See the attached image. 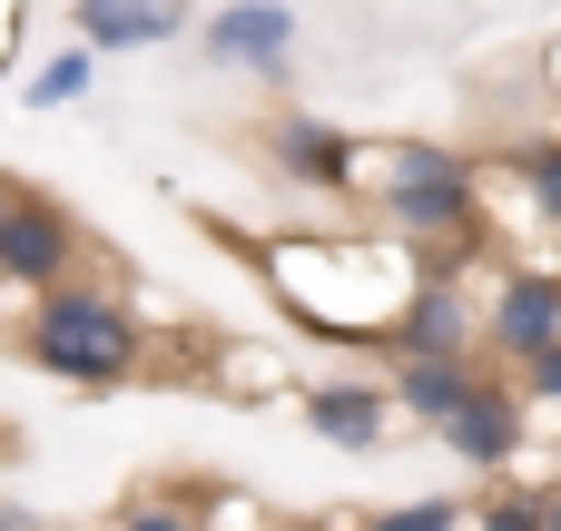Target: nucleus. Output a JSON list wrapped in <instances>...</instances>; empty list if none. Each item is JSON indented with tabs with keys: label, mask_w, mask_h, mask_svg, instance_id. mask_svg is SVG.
<instances>
[{
	"label": "nucleus",
	"mask_w": 561,
	"mask_h": 531,
	"mask_svg": "<svg viewBox=\"0 0 561 531\" xmlns=\"http://www.w3.org/2000/svg\"><path fill=\"white\" fill-rule=\"evenodd\" d=\"M256 276H266V296L316 335V345H385V325H394V305L414 296V276H424V256L394 236V227H375V236H266L256 246Z\"/></svg>",
	"instance_id": "1"
},
{
	"label": "nucleus",
	"mask_w": 561,
	"mask_h": 531,
	"mask_svg": "<svg viewBox=\"0 0 561 531\" xmlns=\"http://www.w3.org/2000/svg\"><path fill=\"white\" fill-rule=\"evenodd\" d=\"M355 197L375 207V227H394L414 256H434V246L483 236L493 168H483V158H463V148H434V138H394V148H365Z\"/></svg>",
	"instance_id": "2"
},
{
	"label": "nucleus",
	"mask_w": 561,
	"mask_h": 531,
	"mask_svg": "<svg viewBox=\"0 0 561 531\" xmlns=\"http://www.w3.org/2000/svg\"><path fill=\"white\" fill-rule=\"evenodd\" d=\"M20 355H30L49 384H69V394H108V384H128V374L148 365V315L128 305V286H89V276H69V286L30 296V315H20Z\"/></svg>",
	"instance_id": "3"
},
{
	"label": "nucleus",
	"mask_w": 561,
	"mask_h": 531,
	"mask_svg": "<svg viewBox=\"0 0 561 531\" xmlns=\"http://www.w3.org/2000/svg\"><path fill=\"white\" fill-rule=\"evenodd\" d=\"M79 266H89V227H79L59 197L20 187V207L0 217V296H49V286H69Z\"/></svg>",
	"instance_id": "4"
},
{
	"label": "nucleus",
	"mask_w": 561,
	"mask_h": 531,
	"mask_svg": "<svg viewBox=\"0 0 561 531\" xmlns=\"http://www.w3.org/2000/svg\"><path fill=\"white\" fill-rule=\"evenodd\" d=\"M533 394H523V374H483L473 384V404L444 424V443H454V463L473 473V483H493V473H523L533 463Z\"/></svg>",
	"instance_id": "5"
},
{
	"label": "nucleus",
	"mask_w": 561,
	"mask_h": 531,
	"mask_svg": "<svg viewBox=\"0 0 561 531\" xmlns=\"http://www.w3.org/2000/svg\"><path fill=\"white\" fill-rule=\"evenodd\" d=\"M197 49H207L217 69L256 79V89H286V79H296V10H286V0H217V10L197 20Z\"/></svg>",
	"instance_id": "6"
},
{
	"label": "nucleus",
	"mask_w": 561,
	"mask_h": 531,
	"mask_svg": "<svg viewBox=\"0 0 561 531\" xmlns=\"http://www.w3.org/2000/svg\"><path fill=\"white\" fill-rule=\"evenodd\" d=\"M542 345H561V266H513L483 296V355L523 374Z\"/></svg>",
	"instance_id": "7"
},
{
	"label": "nucleus",
	"mask_w": 561,
	"mask_h": 531,
	"mask_svg": "<svg viewBox=\"0 0 561 531\" xmlns=\"http://www.w3.org/2000/svg\"><path fill=\"white\" fill-rule=\"evenodd\" d=\"M266 168H276L286 187L355 197V177H365V138H355V128H335V118H316V108H286V118L266 128Z\"/></svg>",
	"instance_id": "8"
},
{
	"label": "nucleus",
	"mask_w": 561,
	"mask_h": 531,
	"mask_svg": "<svg viewBox=\"0 0 561 531\" xmlns=\"http://www.w3.org/2000/svg\"><path fill=\"white\" fill-rule=\"evenodd\" d=\"M483 345V305L463 296V276L454 266H424L414 276V296L394 305V325H385V345L375 355H473Z\"/></svg>",
	"instance_id": "9"
},
{
	"label": "nucleus",
	"mask_w": 561,
	"mask_h": 531,
	"mask_svg": "<svg viewBox=\"0 0 561 531\" xmlns=\"http://www.w3.org/2000/svg\"><path fill=\"white\" fill-rule=\"evenodd\" d=\"M296 414H306V434L316 443H335V453H385L394 443V394H385V374H316V384H296Z\"/></svg>",
	"instance_id": "10"
},
{
	"label": "nucleus",
	"mask_w": 561,
	"mask_h": 531,
	"mask_svg": "<svg viewBox=\"0 0 561 531\" xmlns=\"http://www.w3.org/2000/svg\"><path fill=\"white\" fill-rule=\"evenodd\" d=\"M483 374H493L483 355H385V394H394V414L424 424V434H444V424L473 404Z\"/></svg>",
	"instance_id": "11"
},
{
	"label": "nucleus",
	"mask_w": 561,
	"mask_h": 531,
	"mask_svg": "<svg viewBox=\"0 0 561 531\" xmlns=\"http://www.w3.org/2000/svg\"><path fill=\"white\" fill-rule=\"evenodd\" d=\"M69 30H79L89 49L128 59V49H168V39H187L197 10H187V0H69Z\"/></svg>",
	"instance_id": "12"
},
{
	"label": "nucleus",
	"mask_w": 561,
	"mask_h": 531,
	"mask_svg": "<svg viewBox=\"0 0 561 531\" xmlns=\"http://www.w3.org/2000/svg\"><path fill=\"white\" fill-rule=\"evenodd\" d=\"M99 59H108V49H89V39L69 30V39L20 79V108H69V99H89V89H99Z\"/></svg>",
	"instance_id": "13"
},
{
	"label": "nucleus",
	"mask_w": 561,
	"mask_h": 531,
	"mask_svg": "<svg viewBox=\"0 0 561 531\" xmlns=\"http://www.w3.org/2000/svg\"><path fill=\"white\" fill-rule=\"evenodd\" d=\"M503 177L523 187L533 227H561V138H523V148H503Z\"/></svg>",
	"instance_id": "14"
},
{
	"label": "nucleus",
	"mask_w": 561,
	"mask_h": 531,
	"mask_svg": "<svg viewBox=\"0 0 561 531\" xmlns=\"http://www.w3.org/2000/svg\"><path fill=\"white\" fill-rule=\"evenodd\" d=\"M217 384H227V404H266V394H296L286 355H266V345H227V355H217Z\"/></svg>",
	"instance_id": "15"
},
{
	"label": "nucleus",
	"mask_w": 561,
	"mask_h": 531,
	"mask_svg": "<svg viewBox=\"0 0 561 531\" xmlns=\"http://www.w3.org/2000/svg\"><path fill=\"white\" fill-rule=\"evenodd\" d=\"M375 522L385 531H454V522H473V493H424V503H394Z\"/></svg>",
	"instance_id": "16"
},
{
	"label": "nucleus",
	"mask_w": 561,
	"mask_h": 531,
	"mask_svg": "<svg viewBox=\"0 0 561 531\" xmlns=\"http://www.w3.org/2000/svg\"><path fill=\"white\" fill-rule=\"evenodd\" d=\"M523 394H533V414H542V424H561V345H542V355L523 365Z\"/></svg>",
	"instance_id": "17"
},
{
	"label": "nucleus",
	"mask_w": 561,
	"mask_h": 531,
	"mask_svg": "<svg viewBox=\"0 0 561 531\" xmlns=\"http://www.w3.org/2000/svg\"><path fill=\"white\" fill-rule=\"evenodd\" d=\"M20 59V0H0V69Z\"/></svg>",
	"instance_id": "18"
},
{
	"label": "nucleus",
	"mask_w": 561,
	"mask_h": 531,
	"mask_svg": "<svg viewBox=\"0 0 561 531\" xmlns=\"http://www.w3.org/2000/svg\"><path fill=\"white\" fill-rule=\"evenodd\" d=\"M39 522V512H30V503H10V493H0V531H30Z\"/></svg>",
	"instance_id": "19"
},
{
	"label": "nucleus",
	"mask_w": 561,
	"mask_h": 531,
	"mask_svg": "<svg viewBox=\"0 0 561 531\" xmlns=\"http://www.w3.org/2000/svg\"><path fill=\"white\" fill-rule=\"evenodd\" d=\"M542 531H561V483H542Z\"/></svg>",
	"instance_id": "20"
},
{
	"label": "nucleus",
	"mask_w": 561,
	"mask_h": 531,
	"mask_svg": "<svg viewBox=\"0 0 561 531\" xmlns=\"http://www.w3.org/2000/svg\"><path fill=\"white\" fill-rule=\"evenodd\" d=\"M10 207H20V177H0V217H10Z\"/></svg>",
	"instance_id": "21"
},
{
	"label": "nucleus",
	"mask_w": 561,
	"mask_h": 531,
	"mask_svg": "<svg viewBox=\"0 0 561 531\" xmlns=\"http://www.w3.org/2000/svg\"><path fill=\"white\" fill-rule=\"evenodd\" d=\"M552 79H561V39H552Z\"/></svg>",
	"instance_id": "22"
}]
</instances>
